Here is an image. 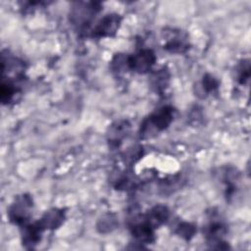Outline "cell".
Segmentation results:
<instances>
[{"label":"cell","mask_w":251,"mask_h":251,"mask_svg":"<svg viewBox=\"0 0 251 251\" xmlns=\"http://www.w3.org/2000/svg\"><path fill=\"white\" fill-rule=\"evenodd\" d=\"M130 231L138 243L150 244L155 240L154 228L149 226L142 218L141 221L134 222L130 226Z\"/></svg>","instance_id":"8"},{"label":"cell","mask_w":251,"mask_h":251,"mask_svg":"<svg viewBox=\"0 0 251 251\" xmlns=\"http://www.w3.org/2000/svg\"><path fill=\"white\" fill-rule=\"evenodd\" d=\"M219 87V82L218 80L211 75H206L201 82V91L202 93H206L209 94L211 92H214L218 89Z\"/></svg>","instance_id":"15"},{"label":"cell","mask_w":251,"mask_h":251,"mask_svg":"<svg viewBox=\"0 0 251 251\" xmlns=\"http://www.w3.org/2000/svg\"><path fill=\"white\" fill-rule=\"evenodd\" d=\"M176 110L171 106H164L149 115L140 125L139 134L141 137H151L165 130L173 122Z\"/></svg>","instance_id":"1"},{"label":"cell","mask_w":251,"mask_h":251,"mask_svg":"<svg viewBox=\"0 0 251 251\" xmlns=\"http://www.w3.org/2000/svg\"><path fill=\"white\" fill-rule=\"evenodd\" d=\"M164 49L171 53H184L188 49L187 35L179 29H166L163 31Z\"/></svg>","instance_id":"5"},{"label":"cell","mask_w":251,"mask_h":251,"mask_svg":"<svg viewBox=\"0 0 251 251\" xmlns=\"http://www.w3.org/2000/svg\"><path fill=\"white\" fill-rule=\"evenodd\" d=\"M122 18L118 14H108L94 26L91 35L95 38L114 36L121 25Z\"/></svg>","instance_id":"6"},{"label":"cell","mask_w":251,"mask_h":251,"mask_svg":"<svg viewBox=\"0 0 251 251\" xmlns=\"http://www.w3.org/2000/svg\"><path fill=\"white\" fill-rule=\"evenodd\" d=\"M99 10V3L76 2L71 9L70 20L75 25L80 28H85L90 24L92 18Z\"/></svg>","instance_id":"3"},{"label":"cell","mask_w":251,"mask_h":251,"mask_svg":"<svg viewBox=\"0 0 251 251\" xmlns=\"http://www.w3.org/2000/svg\"><path fill=\"white\" fill-rule=\"evenodd\" d=\"M44 230L39 224H25L22 226V242L25 248L33 249L41 240V234Z\"/></svg>","instance_id":"7"},{"label":"cell","mask_w":251,"mask_h":251,"mask_svg":"<svg viewBox=\"0 0 251 251\" xmlns=\"http://www.w3.org/2000/svg\"><path fill=\"white\" fill-rule=\"evenodd\" d=\"M117 226V220L113 215H106L104 216L98 223V229L100 232H109L114 229Z\"/></svg>","instance_id":"14"},{"label":"cell","mask_w":251,"mask_h":251,"mask_svg":"<svg viewBox=\"0 0 251 251\" xmlns=\"http://www.w3.org/2000/svg\"><path fill=\"white\" fill-rule=\"evenodd\" d=\"M249 76H250V67H249V63L247 61L240 65V67L238 69L237 79H238L239 83L244 84L249 79Z\"/></svg>","instance_id":"16"},{"label":"cell","mask_w":251,"mask_h":251,"mask_svg":"<svg viewBox=\"0 0 251 251\" xmlns=\"http://www.w3.org/2000/svg\"><path fill=\"white\" fill-rule=\"evenodd\" d=\"M170 79V74L167 69L163 68L155 72L151 76V84L155 88L156 91H162L164 90Z\"/></svg>","instance_id":"12"},{"label":"cell","mask_w":251,"mask_h":251,"mask_svg":"<svg viewBox=\"0 0 251 251\" xmlns=\"http://www.w3.org/2000/svg\"><path fill=\"white\" fill-rule=\"evenodd\" d=\"M32 206L33 202L30 195L22 194L17 196L9 208L8 216L10 221L21 226L27 224L31 216Z\"/></svg>","instance_id":"2"},{"label":"cell","mask_w":251,"mask_h":251,"mask_svg":"<svg viewBox=\"0 0 251 251\" xmlns=\"http://www.w3.org/2000/svg\"><path fill=\"white\" fill-rule=\"evenodd\" d=\"M170 217V211L168 207L164 205H156L153 208H151L145 215L142 217V219L151 226L154 229L161 226L167 221Z\"/></svg>","instance_id":"9"},{"label":"cell","mask_w":251,"mask_h":251,"mask_svg":"<svg viewBox=\"0 0 251 251\" xmlns=\"http://www.w3.org/2000/svg\"><path fill=\"white\" fill-rule=\"evenodd\" d=\"M196 232L195 226L190 223H180L176 228V233L185 240H190Z\"/></svg>","instance_id":"13"},{"label":"cell","mask_w":251,"mask_h":251,"mask_svg":"<svg viewBox=\"0 0 251 251\" xmlns=\"http://www.w3.org/2000/svg\"><path fill=\"white\" fill-rule=\"evenodd\" d=\"M65 221V212L62 209H51L47 211L37 222L43 230L56 229Z\"/></svg>","instance_id":"10"},{"label":"cell","mask_w":251,"mask_h":251,"mask_svg":"<svg viewBox=\"0 0 251 251\" xmlns=\"http://www.w3.org/2000/svg\"><path fill=\"white\" fill-rule=\"evenodd\" d=\"M129 128L130 126L126 121H120L112 125L108 133V140L110 146L114 148L119 147L122 143V140L126 136L127 132L129 131Z\"/></svg>","instance_id":"11"},{"label":"cell","mask_w":251,"mask_h":251,"mask_svg":"<svg viewBox=\"0 0 251 251\" xmlns=\"http://www.w3.org/2000/svg\"><path fill=\"white\" fill-rule=\"evenodd\" d=\"M156 62L155 53L151 49H141L138 52L126 56L128 71L137 74H146L151 71Z\"/></svg>","instance_id":"4"}]
</instances>
